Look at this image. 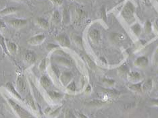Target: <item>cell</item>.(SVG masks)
Returning a JSON list of instances; mask_svg holds the SVG:
<instances>
[{
	"instance_id": "23",
	"label": "cell",
	"mask_w": 158,
	"mask_h": 118,
	"mask_svg": "<svg viewBox=\"0 0 158 118\" xmlns=\"http://www.w3.org/2000/svg\"><path fill=\"white\" fill-rule=\"evenodd\" d=\"M25 100H26V102L28 104V105L30 107H31V109H33L34 111H37V107H36L35 103L34 102V100L33 97H32L31 94H28L27 96V98Z\"/></svg>"
},
{
	"instance_id": "4",
	"label": "cell",
	"mask_w": 158,
	"mask_h": 118,
	"mask_svg": "<svg viewBox=\"0 0 158 118\" xmlns=\"http://www.w3.org/2000/svg\"><path fill=\"white\" fill-rule=\"evenodd\" d=\"M8 24L10 26L16 28V29H19L24 27L28 24V20L26 19H21V18H14L10 19L8 21Z\"/></svg>"
},
{
	"instance_id": "5",
	"label": "cell",
	"mask_w": 158,
	"mask_h": 118,
	"mask_svg": "<svg viewBox=\"0 0 158 118\" xmlns=\"http://www.w3.org/2000/svg\"><path fill=\"white\" fill-rule=\"evenodd\" d=\"M46 37L44 34L37 35H35L34 37H32L27 41L28 45H33V46H37L42 44L45 40Z\"/></svg>"
},
{
	"instance_id": "34",
	"label": "cell",
	"mask_w": 158,
	"mask_h": 118,
	"mask_svg": "<svg viewBox=\"0 0 158 118\" xmlns=\"http://www.w3.org/2000/svg\"><path fill=\"white\" fill-rule=\"evenodd\" d=\"M135 103H127V104H123L122 105V107L123 109L124 110H128V109H131L135 108Z\"/></svg>"
},
{
	"instance_id": "39",
	"label": "cell",
	"mask_w": 158,
	"mask_h": 118,
	"mask_svg": "<svg viewBox=\"0 0 158 118\" xmlns=\"http://www.w3.org/2000/svg\"><path fill=\"white\" fill-rule=\"evenodd\" d=\"M151 105L154 107H158V99H153L150 101Z\"/></svg>"
},
{
	"instance_id": "20",
	"label": "cell",
	"mask_w": 158,
	"mask_h": 118,
	"mask_svg": "<svg viewBox=\"0 0 158 118\" xmlns=\"http://www.w3.org/2000/svg\"><path fill=\"white\" fill-rule=\"evenodd\" d=\"M48 94L49 96L51 98L53 101H58V100L62 98V94H61L60 92L54 91H48Z\"/></svg>"
},
{
	"instance_id": "38",
	"label": "cell",
	"mask_w": 158,
	"mask_h": 118,
	"mask_svg": "<svg viewBox=\"0 0 158 118\" xmlns=\"http://www.w3.org/2000/svg\"><path fill=\"white\" fill-rule=\"evenodd\" d=\"M103 83H106V84L108 87H112L114 84V81L112 80H109V79H105L103 80Z\"/></svg>"
},
{
	"instance_id": "6",
	"label": "cell",
	"mask_w": 158,
	"mask_h": 118,
	"mask_svg": "<svg viewBox=\"0 0 158 118\" xmlns=\"http://www.w3.org/2000/svg\"><path fill=\"white\" fill-rule=\"evenodd\" d=\"M73 75L71 72H69V71H64L62 74H60L59 79L62 85L66 87L68 84L73 81Z\"/></svg>"
},
{
	"instance_id": "47",
	"label": "cell",
	"mask_w": 158,
	"mask_h": 118,
	"mask_svg": "<svg viewBox=\"0 0 158 118\" xmlns=\"http://www.w3.org/2000/svg\"></svg>"
},
{
	"instance_id": "22",
	"label": "cell",
	"mask_w": 158,
	"mask_h": 118,
	"mask_svg": "<svg viewBox=\"0 0 158 118\" xmlns=\"http://www.w3.org/2000/svg\"><path fill=\"white\" fill-rule=\"evenodd\" d=\"M56 62L57 63L62 64V65L64 66H71V62L70 59H67L65 57H56L55 58Z\"/></svg>"
},
{
	"instance_id": "36",
	"label": "cell",
	"mask_w": 158,
	"mask_h": 118,
	"mask_svg": "<svg viewBox=\"0 0 158 118\" xmlns=\"http://www.w3.org/2000/svg\"><path fill=\"white\" fill-rule=\"evenodd\" d=\"M52 71H53V74H54L57 78H60V73L59 69L57 68V67L56 66L52 65Z\"/></svg>"
},
{
	"instance_id": "40",
	"label": "cell",
	"mask_w": 158,
	"mask_h": 118,
	"mask_svg": "<svg viewBox=\"0 0 158 118\" xmlns=\"http://www.w3.org/2000/svg\"><path fill=\"white\" fill-rule=\"evenodd\" d=\"M66 118H77V117L71 111H68L66 113Z\"/></svg>"
},
{
	"instance_id": "17",
	"label": "cell",
	"mask_w": 158,
	"mask_h": 118,
	"mask_svg": "<svg viewBox=\"0 0 158 118\" xmlns=\"http://www.w3.org/2000/svg\"><path fill=\"white\" fill-rule=\"evenodd\" d=\"M106 104V102L102 101V100H93L87 103V105L89 107H93V108H98L101 107Z\"/></svg>"
},
{
	"instance_id": "9",
	"label": "cell",
	"mask_w": 158,
	"mask_h": 118,
	"mask_svg": "<svg viewBox=\"0 0 158 118\" xmlns=\"http://www.w3.org/2000/svg\"><path fill=\"white\" fill-rule=\"evenodd\" d=\"M88 37L93 43L98 44L99 42L101 35H100V32L99 30L96 29V28H92L89 32Z\"/></svg>"
},
{
	"instance_id": "7",
	"label": "cell",
	"mask_w": 158,
	"mask_h": 118,
	"mask_svg": "<svg viewBox=\"0 0 158 118\" xmlns=\"http://www.w3.org/2000/svg\"><path fill=\"white\" fill-rule=\"evenodd\" d=\"M56 41L60 46L63 47H70V41L66 34H61L56 37Z\"/></svg>"
},
{
	"instance_id": "31",
	"label": "cell",
	"mask_w": 158,
	"mask_h": 118,
	"mask_svg": "<svg viewBox=\"0 0 158 118\" xmlns=\"http://www.w3.org/2000/svg\"><path fill=\"white\" fill-rule=\"evenodd\" d=\"M46 58H44L41 61L39 66V69L41 71H44L46 70Z\"/></svg>"
},
{
	"instance_id": "18",
	"label": "cell",
	"mask_w": 158,
	"mask_h": 118,
	"mask_svg": "<svg viewBox=\"0 0 158 118\" xmlns=\"http://www.w3.org/2000/svg\"><path fill=\"white\" fill-rule=\"evenodd\" d=\"M128 88L130 89L131 91H133L135 92H136V93H141L142 92V83H135V84H132L128 85Z\"/></svg>"
},
{
	"instance_id": "2",
	"label": "cell",
	"mask_w": 158,
	"mask_h": 118,
	"mask_svg": "<svg viewBox=\"0 0 158 118\" xmlns=\"http://www.w3.org/2000/svg\"><path fill=\"white\" fill-rule=\"evenodd\" d=\"M134 14L135 7L133 4L131 2H128L122 11V16L126 20L130 21L134 18Z\"/></svg>"
},
{
	"instance_id": "42",
	"label": "cell",
	"mask_w": 158,
	"mask_h": 118,
	"mask_svg": "<svg viewBox=\"0 0 158 118\" xmlns=\"http://www.w3.org/2000/svg\"><path fill=\"white\" fill-rule=\"evenodd\" d=\"M77 118H89L87 116H86L83 113H78Z\"/></svg>"
},
{
	"instance_id": "26",
	"label": "cell",
	"mask_w": 158,
	"mask_h": 118,
	"mask_svg": "<svg viewBox=\"0 0 158 118\" xmlns=\"http://www.w3.org/2000/svg\"><path fill=\"white\" fill-rule=\"evenodd\" d=\"M62 19L63 20L64 23L66 24L68 22H69V21H70V14H69V12H68V10L66 8L64 9Z\"/></svg>"
},
{
	"instance_id": "10",
	"label": "cell",
	"mask_w": 158,
	"mask_h": 118,
	"mask_svg": "<svg viewBox=\"0 0 158 118\" xmlns=\"http://www.w3.org/2000/svg\"><path fill=\"white\" fill-rule=\"evenodd\" d=\"M24 59L27 64H28V65H32V64H33L36 62L37 55H36L34 51L28 50L24 53Z\"/></svg>"
},
{
	"instance_id": "16",
	"label": "cell",
	"mask_w": 158,
	"mask_h": 118,
	"mask_svg": "<svg viewBox=\"0 0 158 118\" xmlns=\"http://www.w3.org/2000/svg\"><path fill=\"white\" fill-rule=\"evenodd\" d=\"M153 80L148 79L144 83L142 84V91L143 92H149L153 88Z\"/></svg>"
},
{
	"instance_id": "3",
	"label": "cell",
	"mask_w": 158,
	"mask_h": 118,
	"mask_svg": "<svg viewBox=\"0 0 158 118\" xmlns=\"http://www.w3.org/2000/svg\"><path fill=\"white\" fill-rule=\"evenodd\" d=\"M16 88L19 93L22 96L27 94L28 90V86L27 81L23 75H20L17 77L16 80Z\"/></svg>"
},
{
	"instance_id": "15",
	"label": "cell",
	"mask_w": 158,
	"mask_h": 118,
	"mask_svg": "<svg viewBox=\"0 0 158 118\" xmlns=\"http://www.w3.org/2000/svg\"><path fill=\"white\" fill-rule=\"evenodd\" d=\"M40 84L43 87V88L47 90V89H48L51 87L52 83V80H50V78L49 77L45 76V75H43L40 78Z\"/></svg>"
},
{
	"instance_id": "24",
	"label": "cell",
	"mask_w": 158,
	"mask_h": 118,
	"mask_svg": "<svg viewBox=\"0 0 158 118\" xmlns=\"http://www.w3.org/2000/svg\"><path fill=\"white\" fill-rule=\"evenodd\" d=\"M152 65L155 68L158 67V47L154 51L152 57Z\"/></svg>"
},
{
	"instance_id": "46",
	"label": "cell",
	"mask_w": 158,
	"mask_h": 118,
	"mask_svg": "<svg viewBox=\"0 0 158 118\" xmlns=\"http://www.w3.org/2000/svg\"><path fill=\"white\" fill-rule=\"evenodd\" d=\"M74 1H77V2H81V0H74Z\"/></svg>"
},
{
	"instance_id": "44",
	"label": "cell",
	"mask_w": 158,
	"mask_h": 118,
	"mask_svg": "<svg viewBox=\"0 0 158 118\" xmlns=\"http://www.w3.org/2000/svg\"><path fill=\"white\" fill-rule=\"evenodd\" d=\"M85 91L87 92H91V87L90 85H88L87 88H86V90Z\"/></svg>"
},
{
	"instance_id": "37",
	"label": "cell",
	"mask_w": 158,
	"mask_h": 118,
	"mask_svg": "<svg viewBox=\"0 0 158 118\" xmlns=\"http://www.w3.org/2000/svg\"><path fill=\"white\" fill-rule=\"evenodd\" d=\"M53 5L56 6H60L62 5L64 0H49Z\"/></svg>"
},
{
	"instance_id": "19",
	"label": "cell",
	"mask_w": 158,
	"mask_h": 118,
	"mask_svg": "<svg viewBox=\"0 0 158 118\" xmlns=\"http://www.w3.org/2000/svg\"><path fill=\"white\" fill-rule=\"evenodd\" d=\"M6 47H7V49H8V51H10V53H13V54L16 53L18 51V46L15 43L10 41H6Z\"/></svg>"
},
{
	"instance_id": "13",
	"label": "cell",
	"mask_w": 158,
	"mask_h": 118,
	"mask_svg": "<svg viewBox=\"0 0 158 118\" xmlns=\"http://www.w3.org/2000/svg\"><path fill=\"white\" fill-rule=\"evenodd\" d=\"M6 88H7V90L10 92V93H12L14 96H16L17 99L21 100V101H23L22 96L19 93V92L17 91V90H16L15 87H14V85L11 83H10V82L9 83H7L6 84Z\"/></svg>"
},
{
	"instance_id": "33",
	"label": "cell",
	"mask_w": 158,
	"mask_h": 118,
	"mask_svg": "<svg viewBox=\"0 0 158 118\" xmlns=\"http://www.w3.org/2000/svg\"><path fill=\"white\" fill-rule=\"evenodd\" d=\"M74 41L75 42V43L78 46V47H82V41L81 37H79V36H74Z\"/></svg>"
},
{
	"instance_id": "27",
	"label": "cell",
	"mask_w": 158,
	"mask_h": 118,
	"mask_svg": "<svg viewBox=\"0 0 158 118\" xmlns=\"http://www.w3.org/2000/svg\"><path fill=\"white\" fill-rule=\"evenodd\" d=\"M131 29L136 36H139L141 33V26H140L138 23L132 25V26H131Z\"/></svg>"
},
{
	"instance_id": "35",
	"label": "cell",
	"mask_w": 158,
	"mask_h": 118,
	"mask_svg": "<svg viewBox=\"0 0 158 118\" xmlns=\"http://www.w3.org/2000/svg\"><path fill=\"white\" fill-rule=\"evenodd\" d=\"M152 30V24H151L149 22H147L145 24V31L147 33H151V31Z\"/></svg>"
},
{
	"instance_id": "8",
	"label": "cell",
	"mask_w": 158,
	"mask_h": 118,
	"mask_svg": "<svg viewBox=\"0 0 158 118\" xmlns=\"http://www.w3.org/2000/svg\"><path fill=\"white\" fill-rule=\"evenodd\" d=\"M127 78L130 83H131L132 84H135L141 83L143 79V77L142 75L138 72V71H131L128 74Z\"/></svg>"
},
{
	"instance_id": "45",
	"label": "cell",
	"mask_w": 158,
	"mask_h": 118,
	"mask_svg": "<svg viewBox=\"0 0 158 118\" xmlns=\"http://www.w3.org/2000/svg\"><path fill=\"white\" fill-rule=\"evenodd\" d=\"M11 1L16 2H24L26 1V0H11Z\"/></svg>"
},
{
	"instance_id": "32",
	"label": "cell",
	"mask_w": 158,
	"mask_h": 118,
	"mask_svg": "<svg viewBox=\"0 0 158 118\" xmlns=\"http://www.w3.org/2000/svg\"><path fill=\"white\" fill-rule=\"evenodd\" d=\"M106 92L110 96H114H114H118L120 94L118 91H115V90H112V89H107V90H106Z\"/></svg>"
},
{
	"instance_id": "43",
	"label": "cell",
	"mask_w": 158,
	"mask_h": 118,
	"mask_svg": "<svg viewBox=\"0 0 158 118\" xmlns=\"http://www.w3.org/2000/svg\"><path fill=\"white\" fill-rule=\"evenodd\" d=\"M102 17H103V20L105 19V20H106V11H105V8H103V9H102Z\"/></svg>"
},
{
	"instance_id": "29",
	"label": "cell",
	"mask_w": 158,
	"mask_h": 118,
	"mask_svg": "<svg viewBox=\"0 0 158 118\" xmlns=\"http://www.w3.org/2000/svg\"><path fill=\"white\" fill-rule=\"evenodd\" d=\"M67 89L70 92H75L77 90V86L76 84H75V82L74 80H73L69 84H68V86L66 87Z\"/></svg>"
},
{
	"instance_id": "25",
	"label": "cell",
	"mask_w": 158,
	"mask_h": 118,
	"mask_svg": "<svg viewBox=\"0 0 158 118\" xmlns=\"http://www.w3.org/2000/svg\"><path fill=\"white\" fill-rule=\"evenodd\" d=\"M0 47H1V49H3V51L6 53V54L8 53V51L6 47V42L5 40V38L3 37V35L0 33Z\"/></svg>"
},
{
	"instance_id": "14",
	"label": "cell",
	"mask_w": 158,
	"mask_h": 118,
	"mask_svg": "<svg viewBox=\"0 0 158 118\" xmlns=\"http://www.w3.org/2000/svg\"><path fill=\"white\" fill-rule=\"evenodd\" d=\"M18 12V8H15V7H7L4 9L0 10V16H9L11 14H15Z\"/></svg>"
},
{
	"instance_id": "21",
	"label": "cell",
	"mask_w": 158,
	"mask_h": 118,
	"mask_svg": "<svg viewBox=\"0 0 158 118\" xmlns=\"http://www.w3.org/2000/svg\"><path fill=\"white\" fill-rule=\"evenodd\" d=\"M61 20H62V15H61L58 10H56V11L53 13L52 16V21L53 24H58Z\"/></svg>"
},
{
	"instance_id": "28",
	"label": "cell",
	"mask_w": 158,
	"mask_h": 118,
	"mask_svg": "<svg viewBox=\"0 0 158 118\" xmlns=\"http://www.w3.org/2000/svg\"><path fill=\"white\" fill-rule=\"evenodd\" d=\"M112 38L116 41H124L125 39V36L123 34H120V33H113L112 35Z\"/></svg>"
},
{
	"instance_id": "12",
	"label": "cell",
	"mask_w": 158,
	"mask_h": 118,
	"mask_svg": "<svg viewBox=\"0 0 158 118\" xmlns=\"http://www.w3.org/2000/svg\"><path fill=\"white\" fill-rule=\"evenodd\" d=\"M149 60L147 57L141 56L139 57L135 61V66L138 67H145L148 65Z\"/></svg>"
},
{
	"instance_id": "11",
	"label": "cell",
	"mask_w": 158,
	"mask_h": 118,
	"mask_svg": "<svg viewBox=\"0 0 158 118\" xmlns=\"http://www.w3.org/2000/svg\"><path fill=\"white\" fill-rule=\"evenodd\" d=\"M35 22L36 24H37L39 28H42V29L48 30L49 28V23L48 22V20L44 18L37 17L35 20Z\"/></svg>"
},
{
	"instance_id": "30",
	"label": "cell",
	"mask_w": 158,
	"mask_h": 118,
	"mask_svg": "<svg viewBox=\"0 0 158 118\" xmlns=\"http://www.w3.org/2000/svg\"><path fill=\"white\" fill-rule=\"evenodd\" d=\"M85 59L87 61V63L88 64V66L90 67V68L91 69H95L96 66H95V63H94V62L89 58L88 55H86L85 56Z\"/></svg>"
},
{
	"instance_id": "41",
	"label": "cell",
	"mask_w": 158,
	"mask_h": 118,
	"mask_svg": "<svg viewBox=\"0 0 158 118\" xmlns=\"http://www.w3.org/2000/svg\"><path fill=\"white\" fill-rule=\"evenodd\" d=\"M6 28V26L5 23L0 20V30H5Z\"/></svg>"
},
{
	"instance_id": "1",
	"label": "cell",
	"mask_w": 158,
	"mask_h": 118,
	"mask_svg": "<svg viewBox=\"0 0 158 118\" xmlns=\"http://www.w3.org/2000/svg\"><path fill=\"white\" fill-rule=\"evenodd\" d=\"M8 103L20 118H34V117L28 111L24 109L23 107H21L18 103L14 102L12 99H8Z\"/></svg>"
}]
</instances>
